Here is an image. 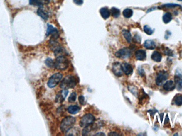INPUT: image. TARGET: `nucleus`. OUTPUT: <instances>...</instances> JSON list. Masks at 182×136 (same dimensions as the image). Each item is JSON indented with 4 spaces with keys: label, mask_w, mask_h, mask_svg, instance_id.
I'll list each match as a JSON object with an SVG mask.
<instances>
[{
    "label": "nucleus",
    "mask_w": 182,
    "mask_h": 136,
    "mask_svg": "<svg viewBox=\"0 0 182 136\" xmlns=\"http://www.w3.org/2000/svg\"><path fill=\"white\" fill-rule=\"evenodd\" d=\"M100 13L104 19H107L110 17V11L108 8L104 7L100 8Z\"/></svg>",
    "instance_id": "obj_15"
},
{
    "label": "nucleus",
    "mask_w": 182,
    "mask_h": 136,
    "mask_svg": "<svg viewBox=\"0 0 182 136\" xmlns=\"http://www.w3.org/2000/svg\"><path fill=\"white\" fill-rule=\"evenodd\" d=\"M110 13H111L112 16L114 17V18H118L120 14V11L119 8L113 7L111 8Z\"/></svg>",
    "instance_id": "obj_25"
},
{
    "label": "nucleus",
    "mask_w": 182,
    "mask_h": 136,
    "mask_svg": "<svg viewBox=\"0 0 182 136\" xmlns=\"http://www.w3.org/2000/svg\"><path fill=\"white\" fill-rule=\"evenodd\" d=\"M68 94V91L65 89H63L57 93V96L55 97V102L57 103H63L65 100L66 97L67 96Z\"/></svg>",
    "instance_id": "obj_9"
},
{
    "label": "nucleus",
    "mask_w": 182,
    "mask_h": 136,
    "mask_svg": "<svg viewBox=\"0 0 182 136\" xmlns=\"http://www.w3.org/2000/svg\"><path fill=\"white\" fill-rule=\"evenodd\" d=\"M174 82L178 89L181 90L182 88V75L180 72H176L174 76Z\"/></svg>",
    "instance_id": "obj_11"
},
{
    "label": "nucleus",
    "mask_w": 182,
    "mask_h": 136,
    "mask_svg": "<svg viewBox=\"0 0 182 136\" xmlns=\"http://www.w3.org/2000/svg\"><path fill=\"white\" fill-rule=\"evenodd\" d=\"M77 98V94L75 92H73L70 94V96L69 97L68 102L69 103H74L75 102Z\"/></svg>",
    "instance_id": "obj_27"
},
{
    "label": "nucleus",
    "mask_w": 182,
    "mask_h": 136,
    "mask_svg": "<svg viewBox=\"0 0 182 136\" xmlns=\"http://www.w3.org/2000/svg\"><path fill=\"white\" fill-rule=\"evenodd\" d=\"M151 59L155 62H160L162 59V55L158 51H154V53L152 54V55H151Z\"/></svg>",
    "instance_id": "obj_18"
},
{
    "label": "nucleus",
    "mask_w": 182,
    "mask_h": 136,
    "mask_svg": "<svg viewBox=\"0 0 182 136\" xmlns=\"http://www.w3.org/2000/svg\"><path fill=\"white\" fill-rule=\"evenodd\" d=\"M172 19H173L172 15H171L170 12H166V13L164 14V15L163 16V17H162L163 21L166 24L170 23L171 20H172Z\"/></svg>",
    "instance_id": "obj_22"
},
{
    "label": "nucleus",
    "mask_w": 182,
    "mask_h": 136,
    "mask_svg": "<svg viewBox=\"0 0 182 136\" xmlns=\"http://www.w3.org/2000/svg\"><path fill=\"white\" fill-rule=\"evenodd\" d=\"M133 41L134 42L140 44L141 42V38L139 35H135L133 38Z\"/></svg>",
    "instance_id": "obj_32"
},
{
    "label": "nucleus",
    "mask_w": 182,
    "mask_h": 136,
    "mask_svg": "<svg viewBox=\"0 0 182 136\" xmlns=\"http://www.w3.org/2000/svg\"><path fill=\"white\" fill-rule=\"evenodd\" d=\"M177 1H182V0H177Z\"/></svg>",
    "instance_id": "obj_39"
},
{
    "label": "nucleus",
    "mask_w": 182,
    "mask_h": 136,
    "mask_svg": "<svg viewBox=\"0 0 182 136\" xmlns=\"http://www.w3.org/2000/svg\"><path fill=\"white\" fill-rule=\"evenodd\" d=\"M63 78V74L60 73H56L52 75L48 80V86L49 88H54L57 86Z\"/></svg>",
    "instance_id": "obj_5"
},
{
    "label": "nucleus",
    "mask_w": 182,
    "mask_h": 136,
    "mask_svg": "<svg viewBox=\"0 0 182 136\" xmlns=\"http://www.w3.org/2000/svg\"><path fill=\"white\" fill-rule=\"evenodd\" d=\"M42 4H48L50 2V0H39Z\"/></svg>",
    "instance_id": "obj_35"
},
{
    "label": "nucleus",
    "mask_w": 182,
    "mask_h": 136,
    "mask_svg": "<svg viewBox=\"0 0 182 136\" xmlns=\"http://www.w3.org/2000/svg\"><path fill=\"white\" fill-rule=\"evenodd\" d=\"M76 85V80L73 76L68 75L65 76L62 80L60 85V87L63 89L68 90L70 88H74Z\"/></svg>",
    "instance_id": "obj_2"
},
{
    "label": "nucleus",
    "mask_w": 182,
    "mask_h": 136,
    "mask_svg": "<svg viewBox=\"0 0 182 136\" xmlns=\"http://www.w3.org/2000/svg\"><path fill=\"white\" fill-rule=\"evenodd\" d=\"M169 74L167 72L165 71H161L158 72L157 74L156 78V83L158 86L162 85L163 82L168 79Z\"/></svg>",
    "instance_id": "obj_6"
},
{
    "label": "nucleus",
    "mask_w": 182,
    "mask_h": 136,
    "mask_svg": "<svg viewBox=\"0 0 182 136\" xmlns=\"http://www.w3.org/2000/svg\"><path fill=\"white\" fill-rule=\"evenodd\" d=\"M124 17L126 18H130L133 14V11L131 8H125L122 12Z\"/></svg>",
    "instance_id": "obj_24"
},
{
    "label": "nucleus",
    "mask_w": 182,
    "mask_h": 136,
    "mask_svg": "<svg viewBox=\"0 0 182 136\" xmlns=\"http://www.w3.org/2000/svg\"><path fill=\"white\" fill-rule=\"evenodd\" d=\"M144 46L148 50H154L156 48V45L152 40H148L144 42Z\"/></svg>",
    "instance_id": "obj_16"
},
{
    "label": "nucleus",
    "mask_w": 182,
    "mask_h": 136,
    "mask_svg": "<svg viewBox=\"0 0 182 136\" xmlns=\"http://www.w3.org/2000/svg\"><path fill=\"white\" fill-rule=\"evenodd\" d=\"M37 13L40 17L44 20H47L48 18V12L42 8H40L37 10Z\"/></svg>",
    "instance_id": "obj_17"
},
{
    "label": "nucleus",
    "mask_w": 182,
    "mask_h": 136,
    "mask_svg": "<svg viewBox=\"0 0 182 136\" xmlns=\"http://www.w3.org/2000/svg\"><path fill=\"white\" fill-rule=\"evenodd\" d=\"M50 35H52L53 39H57L59 37V33L57 29L54 28L52 25L48 24V28L46 30V36H48Z\"/></svg>",
    "instance_id": "obj_8"
},
{
    "label": "nucleus",
    "mask_w": 182,
    "mask_h": 136,
    "mask_svg": "<svg viewBox=\"0 0 182 136\" xmlns=\"http://www.w3.org/2000/svg\"><path fill=\"white\" fill-rule=\"evenodd\" d=\"M29 4L32 6H43L39 0H29Z\"/></svg>",
    "instance_id": "obj_30"
},
{
    "label": "nucleus",
    "mask_w": 182,
    "mask_h": 136,
    "mask_svg": "<svg viewBox=\"0 0 182 136\" xmlns=\"http://www.w3.org/2000/svg\"><path fill=\"white\" fill-rule=\"evenodd\" d=\"M131 51L128 48H124L117 51L116 53V57L120 59H126L131 56Z\"/></svg>",
    "instance_id": "obj_7"
},
{
    "label": "nucleus",
    "mask_w": 182,
    "mask_h": 136,
    "mask_svg": "<svg viewBox=\"0 0 182 136\" xmlns=\"http://www.w3.org/2000/svg\"><path fill=\"white\" fill-rule=\"evenodd\" d=\"M139 74L141 76H143L144 74V71L142 69H139Z\"/></svg>",
    "instance_id": "obj_36"
},
{
    "label": "nucleus",
    "mask_w": 182,
    "mask_h": 136,
    "mask_svg": "<svg viewBox=\"0 0 182 136\" xmlns=\"http://www.w3.org/2000/svg\"><path fill=\"white\" fill-rule=\"evenodd\" d=\"M135 55L137 60L143 61L144 60L146 57V53L144 50H139L135 52Z\"/></svg>",
    "instance_id": "obj_14"
},
{
    "label": "nucleus",
    "mask_w": 182,
    "mask_h": 136,
    "mask_svg": "<svg viewBox=\"0 0 182 136\" xmlns=\"http://www.w3.org/2000/svg\"><path fill=\"white\" fill-rule=\"evenodd\" d=\"M78 101L80 102V104L81 105H84V102H85V98L82 95H80L78 97Z\"/></svg>",
    "instance_id": "obj_33"
},
{
    "label": "nucleus",
    "mask_w": 182,
    "mask_h": 136,
    "mask_svg": "<svg viewBox=\"0 0 182 136\" xmlns=\"http://www.w3.org/2000/svg\"><path fill=\"white\" fill-rule=\"evenodd\" d=\"M161 7L164 8H176V7H181V6H179V4H174V3H169V4H165L161 6Z\"/></svg>",
    "instance_id": "obj_28"
},
{
    "label": "nucleus",
    "mask_w": 182,
    "mask_h": 136,
    "mask_svg": "<svg viewBox=\"0 0 182 136\" xmlns=\"http://www.w3.org/2000/svg\"><path fill=\"white\" fill-rule=\"evenodd\" d=\"M122 34L123 36L124 37L126 40H127V42H129V43L131 42V40H132V36H131L130 32L127 30L124 29L122 31Z\"/></svg>",
    "instance_id": "obj_23"
},
{
    "label": "nucleus",
    "mask_w": 182,
    "mask_h": 136,
    "mask_svg": "<svg viewBox=\"0 0 182 136\" xmlns=\"http://www.w3.org/2000/svg\"><path fill=\"white\" fill-rule=\"evenodd\" d=\"M143 30L148 35H151L154 33V30L148 25H145L143 27Z\"/></svg>",
    "instance_id": "obj_26"
},
{
    "label": "nucleus",
    "mask_w": 182,
    "mask_h": 136,
    "mask_svg": "<svg viewBox=\"0 0 182 136\" xmlns=\"http://www.w3.org/2000/svg\"><path fill=\"white\" fill-rule=\"evenodd\" d=\"M68 66V61L64 56L57 57L54 62V67L58 70H65Z\"/></svg>",
    "instance_id": "obj_3"
},
{
    "label": "nucleus",
    "mask_w": 182,
    "mask_h": 136,
    "mask_svg": "<svg viewBox=\"0 0 182 136\" xmlns=\"http://www.w3.org/2000/svg\"><path fill=\"white\" fill-rule=\"evenodd\" d=\"M175 87H176V85L175 82L172 80L167 81L163 85L164 89L167 91H173Z\"/></svg>",
    "instance_id": "obj_12"
},
{
    "label": "nucleus",
    "mask_w": 182,
    "mask_h": 136,
    "mask_svg": "<svg viewBox=\"0 0 182 136\" xmlns=\"http://www.w3.org/2000/svg\"><path fill=\"white\" fill-rule=\"evenodd\" d=\"M95 120V117L91 114H87L82 116L80 121V127H85L94 123Z\"/></svg>",
    "instance_id": "obj_4"
},
{
    "label": "nucleus",
    "mask_w": 182,
    "mask_h": 136,
    "mask_svg": "<svg viewBox=\"0 0 182 136\" xmlns=\"http://www.w3.org/2000/svg\"><path fill=\"white\" fill-rule=\"evenodd\" d=\"M75 122L76 119L73 116L65 117L61 122L60 130L63 133H67L70 129L74 127Z\"/></svg>",
    "instance_id": "obj_1"
},
{
    "label": "nucleus",
    "mask_w": 182,
    "mask_h": 136,
    "mask_svg": "<svg viewBox=\"0 0 182 136\" xmlns=\"http://www.w3.org/2000/svg\"><path fill=\"white\" fill-rule=\"evenodd\" d=\"M95 135H99V136H105V134L104 133H102V132H100V133H97Z\"/></svg>",
    "instance_id": "obj_38"
},
{
    "label": "nucleus",
    "mask_w": 182,
    "mask_h": 136,
    "mask_svg": "<svg viewBox=\"0 0 182 136\" xmlns=\"http://www.w3.org/2000/svg\"><path fill=\"white\" fill-rule=\"evenodd\" d=\"M112 70L116 76H119V77L122 76L123 74L122 64H120V63L119 62L114 63L112 65Z\"/></svg>",
    "instance_id": "obj_10"
},
{
    "label": "nucleus",
    "mask_w": 182,
    "mask_h": 136,
    "mask_svg": "<svg viewBox=\"0 0 182 136\" xmlns=\"http://www.w3.org/2000/svg\"><path fill=\"white\" fill-rule=\"evenodd\" d=\"M80 108L77 105H71L67 108V111L69 113L71 114H75L80 112Z\"/></svg>",
    "instance_id": "obj_19"
},
{
    "label": "nucleus",
    "mask_w": 182,
    "mask_h": 136,
    "mask_svg": "<svg viewBox=\"0 0 182 136\" xmlns=\"http://www.w3.org/2000/svg\"><path fill=\"white\" fill-rule=\"evenodd\" d=\"M74 2L77 5L81 6L83 3V0H74Z\"/></svg>",
    "instance_id": "obj_34"
},
{
    "label": "nucleus",
    "mask_w": 182,
    "mask_h": 136,
    "mask_svg": "<svg viewBox=\"0 0 182 136\" xmlns=\"http://www.w3.org/2000/svg\"><path fill=\"white\" fill-rule=\"evenodd\" d=\"M174 103L177 106H181L182 105V95L180 93H178L173 98Z\"/></svg>",
    "instance_id": "obj_21"
},
{
    "label": "nucleus",
    "mask_w": 182,
    "mask_h": 136,
    "mask_svg": "<svg viewBox=\"0 0 182 136\" xmlns=\"http://www.w3.org/2000/svg\"><path fill=\"white\" fill-rule=\"evenodd\" d=\"M45 63L46 65H47L49 68H52V67H54V62L52 59H50V58H48L47 59H46Z\"/></svg>",
    "instance_id": "obj_29"
},
{
    "label": "nucleus",
    "mask_w": 182,
    "mask_h": 136,
    "mask_svg": "<svg viewBox=\"0 0 182 136\" xmlns=\"http://www.w3.org/2000/svg\"><path fill=\"white\" fill-rule=\"evenodd\" d=\"M163 52H164L166 55H168V56H173V51L171 50V49L166 47L163 50Z\"/></svg>",
    "instance_id": "obj_31"
},
{
    "label": "nucleus",
    "mask_w": 182,
    "mask_h": 136,
    "mask_svg": "<svg viewBox=\"0 0 182 136\" xmlns=\"http://www.w3.org/2000/svg\"><path fill=\"white\" fill-rule=\"evenodd\" d=\"M109 136H120L121 135H120L119 133H116L115 132H111L110 133H109Z\"/></svg>",
    "instance_id": "obj_37"
},
{
    "label": "nucleus",
    "mask_w": 182,
    "mask_h": 136,
    "mask_svg": "<svg viewBox=\"0 0 182 136\" xmlns=\"http://www.w3.org/2000/svg\"><path fill=\"white\" fill-rule=\"evenodd\" d=\"M122 71L126 75H129L132 74L133 71V69L132 65L127 63H124L122 64Z\"/></svg>",
    "instance_id": "obj_13"
},
{
    "label": "nucleus",
    "mask_w": 182,
    "mask_h": 136,
    "mask_svg": "<svg viewBox=\"0 0 182 136\" xmlns=\"http://www.w3.org/2000/svg\"><path fill=\"white\" fill-rule=\"evenodd\" d=\"M54 53L55 56H64V54H66V51L64 48L62 47L61 46H59L54 51Z\"/></svg>",
    "instance_id": "obj_20"
}]
</instances>
